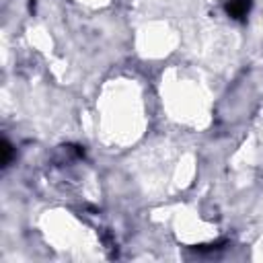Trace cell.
Returning a JSON list of instances; mask_svg holds the SVG:
<instances>
[{
	"instance_id": "1",
	"label": "cell",
	"mask_w": 263,
	"mask_h": 263,
	"mask_svg": "<svg viewBox=\"0 0 263 263\" xmlns=\"http://www.w3.org/2000/svg\"><path fill=\"white\" fill-rule=\"evenodd\" d=\"M251 6H253V0H226V4H224L228 16L236 18V21H242L249 14Z\"/></svg>"
},
{
	"instance_id": "2",
	"label": "cell",
	"mask_w": 263,
	"mask_h": 263,
	"mask_svg": "<svg viewBox=\"0 0 263 263\" xmlns=\"http://www.w3.org/2000/svg\"><path fill=\"white\" fill-rule=\"evenodd\" d=\"M10 158H12V146L4 140L2 142V166H8L10 164Z\"/></svg>"
}]
</instances>
